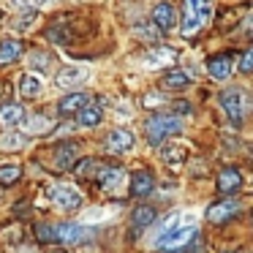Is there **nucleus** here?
<instances>
[{"label":"nucleus","instance_id":"nucleus-30","mask_svg":"<svg viewBox=\"0 0 253 253\" xmlns=\"http://www.w3.org/2000/svg\"><path fill=\"white\" fill-rule=\"evenodd\" d=\"M46 36H49V41H57V44H66V41H68L66 30H57V28H52Z\"/></svg>","mask_w":253,"mask_h":253},{"label":"nucleus","instance_id":"nucleus-14","mask_svg":"<svg viewBox=\"0 0 253 253\" xmlns=\"http://www.w3.org/2000/svg\"><path fill=\"white\" fill-rule=\"evenodd\" d=\"M231 68H234V60H231V55H218V57H210L207 63V74L212 79H229L231 77Z\"/></svg>","mask_w":253,"mask_h":253},{"label":"nucleus","instance_id":"nucleus-18","mask_svg":"<svg viewBox=\"0 0 253 253\" xmlns=\"http://www.w3.org/2000/svg\"><path fill=\"white\" fill-rule=\"evenodd\" d=\"M19 93H22V98H39L44 93V79L36 74H25L19 79Z\"/></svg>","mask_w":253,"mask_h":253},{"label":"nucleus","instance_id":"nucleus-2","mask_svg":"<svg viewBox=\"0 0 253 253\" xmlns=\"http://www.w3.org/2000/svg\"><path fill=\"white\" fill-rule=\"evenodd\" d=\"M210 17H212V3L210 0H182V22H180V33L185 39L202 33L207 28Z\"/></svg>","mask_w":253,"mask_h":253},{"label":"nucleus","instance_id":"nucleus-15","mask_svg":"<svg viewBox=\"0 0 253 253\" xmlns=\"http://www.w3.org/2000/svg\"><path fill=\"white\" fill-rule=\"evenodd\" d=\"M87 104H90V95L79 90V93L63 95L60 104H57V112H60V115H74V112H79L82 106H87Z\"/></svg>","mask_w":253,"mask_h":253},{"label":"nucleus","instance_id":"nucleus-32","mask_svg":"<svg viewBox=\"0 0 253 253\" xmlns=\"http://www.w3.org/2000/svg\"><path fill=\"white\" fill-rule=\"evenodd\" d=\"M44 253H71V251H68V248H46Z\"/></svg>","mask_w":253,"mask_h":253},{"label":"nucleus","instance_id":"nucleus-22","mask_svg":"<svg viewBox=\"0 0 253 253\" xmlns=\"http://www.w3.org/2000/svg\"><path fill=\"white\" fill-rule=\"evenodd\" d=\"M101 120H104V106L101 104H87V106L79 109V126L93 128V126H98Z\"/></svg>","mask_w":253,"mask_h":253},{"label":"nucleus","instance_id":"nucleus-21","mask_svg":"<svg viewBox=\"0 0 253 253\" xmlns=\"http://www.w3.org/2000/svg\"><path fill=\"white\" fill-rule=\"evenodd\" d=\"M19 57H22V41L19 39H6L0 44V66H8Z\"/></svg>","mask_w":253,"mask_h":253},{"label":"nucleus","instance_id":"nucleus-9","mask_svg":"<svg viewBox=\"0 0 253 253\" xmlns=\"http://www.w3.org/2000/svg\"><path fill=\"white\" fill-rule=\"evenodd\" d=\"M55 169L57 171H66V169H71L74 164H77L79 161V144L77 142H63V144H57L55 147Z\"/></svg>","mask_w":253,"mask_h":253},{"label":"nucleus","instance_id":"nucleus-26","mask_svg":"<svg viewBox=\"0 0 253 253\" xmlns=\"http://www.w3.org/2000/svg\"><path fill=\"white\" fill-rule=\"evenodd\" d=\"M33 231H36V240H39V242H55V231H52V226L39 223Z\"/></svg>","mask_w":253,"mask_h":253},{"label":"nucleus","instance_id":"nucleus-5","mask_svg":"<svg viewBox=\"0 0 253 253\" xmlns=\"http://www.w3.org/2000/svg\"><path fill=\"white\" fill-rule=\"evenodd\" d=\"M52 231H55V242H63V245H87L95 240V229L82 223H60L52 226Z\"/></svg>","mask_w":253,"mask_h":253},{"label":"nucleus","instance_id":"nucleus-13","mask_svg":"<svg viewBox=\"0 0 253 253\" xmlns=\"http://www.w3.org/2000/svg\"><path fill=\"white\" fill-rule=\"evenodd\" d=\"M106 147H109L112 153H128V150H133V133L128 131V128H115V131L106 136Z\"/></svg>","mask_w":253,"mask_h":253},{"label":"nucleus","instance_id":"nucleus-27","mask_svg":"<svg viewBox=\"0 0 253 253\" xmlns=\"http://www.w3.org/2000/svg\"><path fill=\"white\" fill-rule=\"evenodd\" d=\"M240 71L242 74H251L253 71V49H245L240 57Z\"/></svg>","mask_w":253,"mask_h":253},{"label":"nucleus","instance_id":"nucleus-28","mask_svg":"<svg viewBox=\"0 0 253 253\" xmlns=\"http://www.w3.org/2000/svg\"><path fill=\"white\" fill-rule=\"evenodd\" d=\"M25 144V136H19V133H14V136H3V147L11 150V147H22Z\"/></svg>","mask_w":253,"mask_h":253},{"label":"nucleus","instance_id":"nucleus-24","mask_svg":"<svg viewBox=\"0 0 253 253\" xmlns=\"http://www.w3.org/2000/svg\"><path fill=\"white\" fill-rule=\"evenodd\" d=\"M188 84H191V77L185 71H180V68H171V71L164 74V87L177 90V87H188Z\"/></svg>","mask_w":253,"mask_h":253},{"label":"nucleus","instance_id":"nucleus-16","mask_svg":"<svg viewBox=\"0 0 253 253\" xmlns=\"http://www.w3.org/2000/svg\"><path fill=\"white\" fill-rule=\"evenodd\" d=\"M240 185H242V174L234 166H226L218 174V191L220 193H234V191H240Z\"/></svg>","mask_w":253,"mask_h":253},{"label":"nucleus","instance_id":"nucleus-19","mask_svg":"<svg viewBox=\"0 0 253 253\" xmlns=\"http://www.w3.org/2000/svg\"><path fill=\"white\" fill-rule=\"evenodd\" d=\"M153 220H155V210L153 207H147V204H139L136 210L131 212V223H133V231H144L147 226H153Z\"/></svg>","mask_w":253,"mask_h":253},{"label":"nucleus","instance_id":"nucleus-8","mask_svg":"<svg viewBox=\"0 0 253 253\" xmlns=\"http://www.w3.org/2000/svg\"><path fill=\"white\" fill-rule=\"evenodd\" d=\"M240 210H242L240 199H220V202H215L207 207V220L210 223H226V220H231Z\"/></svg>","mask_w":253,"mask_h":253},{"label":"nucleus","instance_id":"nucleus-3","mask_svg":"<svg viewBox=\"0 0 253 253\" xmlns=\"http://www.w3.org/2000/svg\"><path fill=\"white\" fill-rule=\"evenodd\" d=\"M180 131H182V117L169 115V112H155V115H150L147 123H144V133H147L150 144H161Z\"/></svg>","mask_w":253,"mask_h":253},{"label":"nucleus","instance_id":"nucleus-6","mask_svg":"<svg viewBox=\"0 0 253 253\" xmlns=\"http://www.w3.org/2000/svg\"><path fill=\"white\" fill-rule=\"evenodd\" d=\"M95 180H98V188L104 193L117 196V193H123V188H126L128 174L120 169V166H104V164H98V174H95Z\"/></svg>","mask_w":253,"mask_h":253},{"label":"nucleus","instance_id":"nucleus-29","mask_svg":"<svg viewBox=\"0 0 253 253\" xmlns=\"http://www.w3.org/2000/svg\"><path fill=\"white\" fill-rule=\"evenodd\" d=\"M30 131H44V128H49V120L46 117H33V120L28 123Z\"/></svg>","mask_w":253,"mask_h":253},{"label":"nucleus","instance_id":"nucleus-12","mask_svg":"<svg viewBox=\"0 0 253 253\" xmlns=\"http://www.w3.org/2000/svg\"><path fill=\"white\" fill-rule=\"evenodd\" d=\"M128 180H131V196H136V199L150 196L153 188H155V177H153V171H147V169H139L136 174L128 177Z\"/></svg>","mask_w":253,"mask_h":253},{"label":"nucleus","instance_id":"nucleus-23","mask_svg":"<svg viewBox=\"0 0 253 253\" xmlns=\"http://www.w3.org/2000/svg\"><path fill=\"white\" fill-rule=\"evenodd\" d=\"M19 177H22V166H19V164H3V166H0V185H3V188L17 185Z\"/></svg>","mask_w":253,"mask_h":253},{"label":"nucleus","instance_id":"nucleus-4","mask_svg":"<svg viewBox=\"0 0 253 253\" xmlns=\"http://www.w3.org/2000/svg\"><path fill=\"white\" fill-rule=\"evenodd\" d=\"M218 101H220V109L226 112V117H229L231 123H237V126H240V123L245 120V115H248L245 87H226V90H220Z\"/></svg>","mask_w":253,"mask_h":253},{"label":"nucleus","instance_id":"nucleus-17","mask_svg":"<svg viewBox=\"0 0 253 253\" xmlns=\"http://www.w3.org/2000/svg\"><path fill=\"white\" fill-rule=\"evenodd\" d=\"M174 52L171 49H166V46H158V49H153V52H147L144 55V68H166V63H174Z\"/></svg>","mask_w":253,"mask_h":253},{"label":"nucleus","instance_id":"nucleus-20","mask_svg":"<svg viewBox=\"0 0 253 253\" xmlns=\"http://www.w3.org/2000/svg\"><path fill=\"white\" fill-rule=\"evenodd\" d=\"M0 123L6 128L19 126V123H25V109L19 104H3L0 106Z\"/></svg>","mask_w":253,"mask_h":253},{"label":"nucleus","instance_id":"nucleus-7","mask_svg":"<svg viewBox=\"0 0 253 253\" xmlns=\"http://www.w3.org/2000/svg\"><path fill=\"white\" fill-rule=\"evenodd\" d=\"M49 199H52V204H55L57 210H63V212H77V210L84 204V196L71 185H52L49 188Z\"/></svg>","mask_w":253,"mask_h":253},{"label":"nucleus","instance_id":"nucleus-11","mask_svg":"<svg viewBox=\"0 0 253 253\" xmlns=\"http://www.w3.org/2000/svg\"><path fill=\"white\" fill-rule=\"evenodd\" d=\"M153 25L161 30V33H169V30L177 25L174 6H171V3H158V6L153 8Z\"/></svg>","mask_w":253,"mask_h":253},{"label":"nucleus","instance_id":"nucleus-31","mask_svg":"<svg viewBox=\"0 0 253 253\" xmlns=\"http://www.w3.org/2000/svg\"><path fill=\"white\" fill-rule=\"evenodd\" d=\"M14 6L17 8H39V6H44V0H14Z\"/></svg>","mask_w":253,"mask_h":253},{"label":"nucleus","instance_id":"nucleus-25","mask_svg":"<svg viewBox=\"0 0 253 253\" xmlns=\"http://www.w3.org/2000/svg\"><path fill=\"white\" fill-rule=\"evenodd\" d=\"M161 158L171 166H180L182 158H185V147H164L161 150Z\"/></svg>","mask_w":253,"mask_h":253},{"label":"nucleus","instance_id":"nucleus-1","mask_svg":"<svg viewBox=\"0 0 253 253\" xmlns=\"http://www.w3.org/2000/svg\"><path fill=\"white\" fill-rule=\"evenodd\" d=\"M199 237V223H196V215H182V212H171L166 218V223L158 229L155 234V248L158 251H177V248H185L191 245L193 240Z\"/></svg>","mask_w":253,"mask_h":253},{"label":"nucleus","instance_id":"nucleus-10","mask_svg":"<svg viewBox=\"0 0 253 253\" xmlns=\"http://www.w3.org/2000/svg\"><path fill=\"white\" fill-rule=\"evenodd\" d=\"M87 79V68H82V66H66V68H60L57 71V87L60 90H74V87H79V84Z\"/></svg>","mask_w":253,"mask_h":253}]
</instances>
